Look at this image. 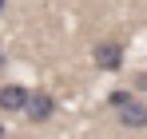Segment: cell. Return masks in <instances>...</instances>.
Returning <instances> with one entry per match:
<instances>
[{"mask_svg": "<svg viewBox=\"0 0 147 139\" xmlns=\"http://www.w3.org/2000/svg\"><path fill=\"white\" fill-rule=\"evenodd\" d=\"M115 119H119V127H127V131H143L147 127V103L143 99H131L127 107L115 111Z\"/></svg>", "mask_w": 147, "mask_h": 139, "instance_id": "cell-3", "label": "cell"}, {"mask_svg": "<svg viewBox=\"0 0 147 139\" xmlns=\"http://www.w3.org/2000/svg\"><path fill=\"white\" fill-rule=\"evenodd\" d=\"M24 115H28V123H48V119L56 115V99H52L48 92H32V95H28Z\"/></svg>", "mask_w": 147, "mask_h": 139, "instance_id": "cell-2", "label": "cell"}, {"mask_svg": "<svg viewBox=\"0 0 147 139\" xmlns=\"http://www.w3.org/2000/svg\"><path fill=\"white\" fill-rule=\"evenodd\" d=\"M123 44L119 40H99L96 48H92V64H96L99 72H123Z\"/></svg>", "mask_w": 147, "mask_h": 139, "instance_id": "cell-1", "label": "cell"}, {"mask_svg": "<svg viewBox=\"0 0 147 139\" xmlns=\"http://www.w3.org/2000/svg\"><path fill=\"white\" fill-rule=\"evenodd\" d=\"M0 16H4V0H0Z\"/></svg>", "mask_w": 147, "mask_h": 139, "instance_id": "cell-7", "label": "cell"}, {"mask_svg": "<svg viewBox=\"0 0 147 139\" xmlns=\"http://www.w3.org/2000/svg\"><path fill=\"white\" fill-rule=\"evenodd\" d=\"M0 139H4V123H0Z\"/></svg>", "mask_w": 147, "mask_h": 139, "instance_id": "cell-9", "label": "cell"}, {"mask_svg": "<svg viewBox=\"0 0 147 139\" xmlns=\"http://www.w3.org/2000/svg\"><path fill=\"white\" fill-rule=\"evenodd\" d=\"M28 88L24 84H4V88H0V111H24L28 107Z\"/></svg>", "mask_w": 147, "mask_h": 139, "instance_id": "cell-4", "label": "cell"}, {"mask_svg": "<svg viewBox=\"0 0 147 139\" xmlns=\"http://www.w3.org/2000/svg\"><path fill=\"white\" fill-rule=\"evenodd\" d=\"M0 68H4V52H0Z\"/></svg>", "mask_w": 147, "mask_h": 139, "instance_id": "cell-8", "label": "cell"}, {"mask_svg": "<svg viewBox=\"0 0 147 139\" xmlns=\"http://www.w3.org/2000/svg\"><path fill=\"white\" fill-rule=\"evenodd\" d=\"M131 99H135L131 92H111V95H107V107H111V111H119V107H127Z\"/></svg>", "mask_w": 147, "mask_h": 139, "instance_id": "cell-5", "label": "cell"}, {"mask_svg": "<svg viewBox=\"0 0 147 139\" xmlns=\"http://www.w3.org/2000/svg\"><path fill=\"white\" fill-rule=\"evenodd\" d=\"M135 88H139V92H147V72H139V76H135Z\"/></svg>", "mask_w": 147, "mask_h": 139, "instance_id": "cell-6", "label": "cell"}]
</instances>
